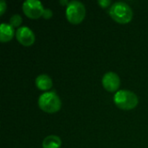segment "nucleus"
<instances>
[{
	"label": "nucleus",
	"mask_w": 148,
	"mask_h": 148,
	"mask_svg": "<svg viewBox=\"0 0 148 148\" xmlns=\"http://www.w3.org/2000/svg\"><path fill=\"white\" fill-rule=\"evenodd\" d=\"M109 15L115 22L125 24L132 20L133 10L127 3L124 2H116L110 7Z\"/></svg>",
	"instance_id": "f257e3e1"
},
{
	"label": "nucleus",
	"mask_w": 148,
	"mask_h": 148,
	"mask_svg": "<svg viewBox=\"0 0 148 148\" xmlns=\"http://www.w3.org/2000/svg\"><path fill=\"white\" fill-rule=\"evenodd\" d=\"M38 106L43 112L54 114L61 109L62 101L56 92L50 91L40 95L38 99Z\"/></svg>",
	"instance_id": "f03ea898"
},
{
	"label": "nucleus",
	"mask_w": 148,
	"mask_h": 148,
	"mask_svg": "<svg viewBox=\"0 0 148 148\" xmlns=\"http://www.w3.org/2000/svg\"><path fill=\"white\" fill-rule=\"evenodd\" d=\"M114 104L121 109L131 110L137 107L139 99L138 96L128 90H120L114 97Z\"/></svg>",
	"instance_id": "7ed1b4c3"
},
{
	"label": "nucleus",
	"mask_w": 148,
	"mask_h": 148,
	"mask_svg": "<svg viewBox=\"0 0 148 148\" xmlns=\"http://www.w3.org/2000/svg\"><path fill=\"white\" fill-rule=\"evenodd\" d=\"M86 15V10L79 1H71L68 3L66 9V16L69 23L73 24L81 23Z\"/></svg>",
	"instance_id": "20e7f679"
},
{
	"label": "nucleus",
	"mask_w": 148,
	"mask_h": 148,
	"mask_svg": "<svg viewBox=\"0 0 148 148\" xmlns=\"http://www.w3.org/2000/svg\"><path fill=\"white\" fill-rule=\"evenodd\" d=\"M24 14L32 19H37L43 15L44 9L42 3L38 0H26L23 3Z\"/></svg>",
	"instance_id": "39448f33"
},
{
	"label": "nucleus",
	"mask_w": 148,
	"mask_h": 148,
	"mask_svg": "<svg viewBox=\"0 0 148 148\" xmlns=\"http://www.w3.org/2000/svg\"><path fill=\"white\" fill-rule=\"evenodd\" d=\"M16 36L17 41L23 46H30L35 42V35L33 31L26 27H20L16 32Z\"/></svg>",
	"instance_id": "423d86ee"
},
{
	"label": "nucleus",
	"mask_w": 148,
	"mask_h": 148,
	"mask_svg": "<svg viewBox=\"0 0 148 148\" xmlns=\"http://www.w3.org/2000/svg\"><path fill=\"white\" fill-rule=\"evenodd\" d=\"M121 80L117 74L108 72L102 77V86L108 92H115L120 88Z\"/></svg>",
	"instance_id": "0eeeda50"
},
{
	"label": "nucleus",
	"mask_w": 148,
	"mask_h": 148,
	"mask_svg": "<svg viewBox=\"0 0 148 148\" xmlns=\"http://www.w3.org/2000/svg\"><path fill=\"white\" fill-rule=\"evenodd\" d=\"M14 29L10 24L2 23L0 26V41L2 42H7L13 38Z\"/></svg>",
	"instance_id": "6e6552de"
},
{
	"label": "nucleus",
	"mask_w": 148,
	"mask_h": 148,
	"mask_svg": "<svg viewBox=\"0 0 148 148\" xmlns=\"http://www.w3.org/2000/svg\"><path fill=\"white\" fill-rule=\"evenodd\" d=\"M36 85L40 90H49L52 88V80L47 75H40L36 79Z\"/></svg>",
	"instance_id": "1a4fd4ad"
},
{
	"label": "nucleus",
	"mask_w": 148,
	"mask_h": 148,
	"mask_svg": "<svg viewBox=\"0 0 148 148\" xmlns=\"http://www.w3.org/2000/svg\"><path fill=\"white\" fill-rule=\"evenodd\" d=\"M61 146L62 140L56 135L47 136L42 141V148H60Z\"/></svg>",
	"instance_id": "9d476101"
},
{
	"label": "nucleus",
	"mask_w": 148,
	"mask_h": 148,
	"mask_svg": "<svg viewBox=\"0 0 148 148\" xmlns=\"http://www.w3.org/2000/svg\"><path fill=\"white\" fill-rule=\"evenodd\" d=\"M22 23V17L18 14L13 15L10 19V24L14 27H19V25Z\"/></svg>",
	"instance_id": "9b49d317"
},
{
	"label": "nucleus",
	"mask_w": 148,
	"mask_h": 148,
	"mask_svg": "<svg viewBox=\"0 0 148 148\" xmlns=\"http://www.w3.org/2000/svg\"><path fill=\"white\" fill-rule=\"evenodd\" d=\"M98 3L100 4L101 8H107L111 4V2L109 0H99Z\"/></svg>",
	"instance_id": "f8f14e48"
},
{
	"label": "nucleus",
	"mask_w": 148,
	"mask_h": 148,
	"mask_svg": "<svg viewBox=\"0 0 148 148\" xmlns=\"http://www.w3.org/2000/svg\"><path fill=\"white\" fill-rule=\"evenodd\" d=\"M42 16H43L44 18H46V19H48V18H50V17L52 16V11H51L50 10H49V9H47V10H44V12H43V15H42Z\"/></svg>",
	"instance_id": "ddd939ff"
},
{
	"label": "nucleus",
	"mask_w": 148,
	"mask_h": 148,
	"mask_svg": "<svg viewBox=\"0 0 148 148\" xmlns=\"http://www.w3.org/2000/svg\"><path fill=\"white\" fill-rule=\"evenodd\" d=\"M5 10H6V3L4 1H1L0 2V15H3Z\"/></svg>",
	"instance_id": "4468645a"
}]
</instances>
